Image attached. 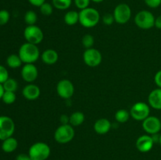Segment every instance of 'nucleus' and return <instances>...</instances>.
Masks as SVG:
<instances>
[{
	"instance_id": "nucleus-1",
	"label": "nucleus",
	"mask_w": 161,
	"mask_h": 160,
	"mask_svg": "<svg viewBox=\"0 0 161 160\" xmlns=\"http://www.w3.org/2000/svg\"><path fill=\"white\" fill-rule=\"evenodd\" d=\"M18 55L25 64H34L39 59L40 53L37 45L25 42L20 45Z\"/></svg>"
},
{
	"instance_id": "nucleus-2",
	"label": "nucleus",
	"mask_w": 161,
	"mask_h": 160,
	"mask_svg": "<svg viewBox=\"0 0 161 160\" xmlns=\"http://www.w3.org/2000/svg\"><path fill=\"white\" fill-rule=\"evenodd\" d=\"M80 15V22L82 26L84 28H91L95 27L100 20V14L96 9L87 7L80 10L79 13Z\"/></svg>"
},
{
	"instance_id": "nucleus-3",
	"label": "nucleus",
	"mask_w": 161,
	"mask_h": 160,
	"mask_svg": "<svg viewBox=\"0 0 161 160\" xmlns=\"http://www.w3.org/2000/svg\"><path fill=\"white\" fill-rule=\"evenodd\" d=\"M31 160H47L50 155V147L44 142L33 144L28 150Z\"/></svg>"
},
{
	"instance_id": "nucleus-4",
	"label": "nucleus",
	"mask_w": 161,
	"mask_h": 160,
	"mask_svg": "<svg viewBox=\"0 0 161 160\" xmlns=\"http://www.w3.org/2000/svg\"><path fill=\"white\" fill-rule=\"evenodd\" d=\"M75 136V130L70 124L61 125L54 133V139L59 144H67L72 141Z\"/></svg>"
},
{
	"instance_id": "nucleus-5",
	"label": "nucleus",
	"mask_w": 161,
	"mask_h": 160,
	"mask_svg": "<svg viewBox=\"0 0 161 160\" xmlns=\"http://www.w3.org/2000/svg\"><path fill=\"white\" fill-rule=\"evenodd\" d=\"M155 17L148 10H142L136 14L135 23L142 29H149L155 26Z\"/></svg>"
},
{
	"instance_id": "nucleus-6",
	"label": "nucleus",
	"mask_w": 161,
	"mask_h": 160,
	"mask_svg": "<svg viewBox=\"0 0 161 160\" xmlns=\"http://www.w3.org/2000/svg\"><path fill=\"white\" fill-rule=\"evenodd\" d=\"M24 36L27 42L38 45L43 39V32L39 27L35 25H28L24 31Z\"/></svg>"
},
{
	"instance_id": "nucleus-7",
	"label": "nucleus",
	"mask_w": 161,
	"mask_h": 160,
	"mask_svg": "<svg viewBox=\"0 0 161 160\" xmlns=\"http://www.w3.org/2000/svg\"><path fill=\"white\" fill-rule=\"evenodd\" d=\"M113 16L116 23L124 24L127 23L131 17V9L126 3H120L115 8Z\"/></svg>"
},
{
	"instance_id": "nucleus-8",
	"label": "nucleus",
	"mask_w": 161,
	"mask_h": 160,
	"mask_svg": "<svg viewBox=\"0 0 161 160\" xmlns=\"http://www.w3.org/2000/svg\"><path fill=\"white\" fill-rule=\"evenodd\" d=\"M15 131L14 120L9 116H0V140L4 141L13 136Z\"/></svg>"
},
{
	"instance_id": "nucleus-9",
	"label": "nucleus",
	"mask_w": 161,
	"mask_h": 160,
	"mask_svg": "<svg viewBox=\"0 0 161 160\" xmlns=\"http://www.w3.org/2000/svg\"><path fill=\"white\" fill-rule=\"evenodd\" d=\"M149 105L144 102H137L131 107L130 114L135 120L143 121L149 116Z\"/></svg>"
},
{
	"instance_id": "nucleus-10",
	"label": "nucleus",
	"mask_w": 161,
	"mask_h": 160,
	"mask_svg": "<svg viewBox=\"0 0 161 160\" xmlns=\"http://www.w3.org/2000/svg\"><path fill=\"white\" fill-rule=\"evenodd\" d=\"M102 53L97 49H86L83 53V61L89 67H97L102 63Z\"/></svg>"
},
{
	"instance_id": "nucleus-11",
	"label": "nucleus",
	"mask_w": 161,
	"mask_h": 160,
	"mask_svg": "<svg viewBox=\"0 0 161 160\" xmlns=\"http://www.w3.org/2000/svg\"><path fill=\"white\" fill-rule=\"evenodd\" d=\"M74 86L71 81L68 79H62L58 82L57 85V93L61 98L69 99L73 96Z\"/></svg>"
},
{
	"instance_id": "nucleus-12",
	"label": "nucleus",
	"mask_w": 161,
	"mask_h": 160,
	"mask_svg": "<svg viewBox=\"0 0 161 160\" xmlns=\"http://www.w3.org/2000/svg\"><path fill=\"white\" fill-rule=\"evenodd\" d=\"M142 128L149 134L159 133L161 130V120L156 116H150L142 121Z\"/></svg>"
},
{
	"instance_id": "nucleus-13",
	"label": "nucleus",
	"mask_w": 161,
	"mask_h": 160,
	"mask_svg": "<svg viewBox=\"0 0 161 160\" xmlns=\"http://www.w3.org/2000/svg\"><path fill=\"white\" fill-rule=\"evenodd\" d=\"M20 74L25 82L31 83L38 78V69L34 64H25L22 67Z\"/></svg>"
},
{
	"instance_id": "nucleus-14",
	"label": "nucleus",
	"mask_w": 161,
	"mask_h": 160,
	"mask_svg": "<svg viewBox=\"0 0 161 160\" xmlns=\"http://www.w3.org/2000/svg\"><path fill=\"white\" fill-rule=\"evenodd\" d=\"M153 144V140L150 135H142L136 141L137 149L143 153H146L152 150Z\"/></svg>"
},
{
	"instance_id": "nucleus-15",
	"label": "nucleus",
	"mask_w": 161,
	"mask_h": 160,
	"mask_svg": "<svg viewBox=\"0 0 161 160\" xmlns=\"http://www.w3.org/2000/svg\"><path fill=\"white\" fill-rule=\"evenodd\" d=\"M24 97L28 100H35L40 95V89L35 84H28L24 87L22 90Z\"/></svg>"
},
{
	"instance_id": "nucleus-16",
	"label": "nucleus",
	"mask_w": 161,
	"mask_h": 160,
	"mask_svg": "<svg viewBox=\"0 0 161 160\" xmlns=\"http://www.w3.org/2000/svg\"><path fill=\"white\" fill-rule=\"evenodd\" d=\"M149 104L153 108L161 110V88L153 89L148 97Z\"/></svg>"
},
{
	"instance_id": "nucleus-17",
	"label": "nucleus",
	"mask_w": 161,
	"mask_h": 160,
	"mask_svg": "<svg viewBox=\"0 0 161 160\" xmlns=\"http://www.w3.org/2000/svg\"><path fill=\"white\" fill-rule=\"evenodd\" d=\"M111 126L112 124L109 120L102 118L96 121L94 125V129L96 133L98 134H105L109 131Z\"/></svg>"
},
{
	"instance_id": "nucleus-18",
	"label": "nucleus",
	"mask_w": 161,
	"mask_h": 160,
	"mask_svg": "<svg viewBox=\"0 0 161 160\" xmlns=\"http://www.w3.org/2000/svg\"><path fill=\"white\" fill-rule=\"evenodd\" d=\"M41 58H42V62L45 63L46 64L51 65V64H54L58 61V53L56 50L53 49H48L41 54Z\"/></svg>"
},
{
	"instance_id": "nucleus-19",
	"label": "nucleus",
	"mask_w": 161,
	"mask_h": 160,
	"mask_svg": "<svg viewBox=\"0 0 161 160\" xmlns=\"http://www.w3.org/2000/svg\"><path fill=\"white\" fill-rule=\"evenodd\" d=\"M17 146H18V142L17 139L13 136L6 138L4 141H3V143H2V149L6 153L14 152L17 148Z\"/></svg>"
},
{
	"instance_id": "nucleus-20",
	"label": "nucleus",
	"mask_w": 161,
	"mask_h": 160,
	"mask_svg": "<svg viewBox=\"0 0 161 160\" xmlns=\"http://www.w3.org/2000/svg\"><path fill=\"white\" fill-rule=\"evenodd\" d=\"M64 23L69 26H72V25L76 24L80 20V15L79 13L76 11L70 10L65 13L64 17Z\"/></svg>"
},
{
	"instance_id": "nucleus-21",
	"label": "nucleus",
	"mask_w": 161,
	"mask_h": 160,
	"mask_svg": "<svg viewBox=\"0 0 161 160\" xmlns=\"http://www.w3.org/2000/svg\"><path fill=\"white\" fill-rule=\"evenodd\" d=\"M85 116L81 111H75L69 116V124L72 126H79L84 122Z\"/></svg>"
},
{
	"instance_id": "nucleus-22",
	"label": "nucleus",
	"mask_w": 161,
	"mask_h": 160,
	"mask_svg": "<svg viewBox=\"0 0 161 160\" xmlns=\"http://www.w3.org/2000/svg\"><path fill=\"white\" fill-rule=\"evenodd\" d=\"M22 63L23 62H22L21 59L18 54L13 53V54L8 56V57L6 58V64H7L8 67H9L10 68H17V67L21 66Z\"/></svg>"
},
{
	"instance_id": "nucleus-23",
	"label": "nucleus",
	"mask_w": 161,
	"mask_h": 160,
	"mask_svg": "<svg viewBox=\"0 0 161 160\" xmlns=\"http://www.w3.org/2000/svg\"><path fill=\"white\" fill-rule=\"evenodd\" d=\"M72 0H52L53 7L60 10H65L71 6Z\"/></svg>"
},
{
	"instance_id": "nucleus-24",
	"label": "nucleus",
	"mask_w": 161,
	"mask_h": 160,
	"mask_svg": "<svg viewBox=\"0 0 161 160\" xmlns=\"http://www.w3.org/2000/svg\"><path fill=\"white\" fill-rule=\"evenodd\" d=\"M3 88L5 91H9V92H14L17 91L18 88V83L16 81L14 78H9L3 84Z\"/></svg>"
},
{
	"instance_id": "nucleus-25",
	"label": "nucleus",
	"mask_w": 161,
	"mask_h": 160,
	"mask_svg": "<svg viewBox=\"0 0 161 160\" xmlns=\"http://www.w3.org/2000/svg\"><path fill=\"white\" fill-rule=\"evenodd\" d=\"M130 114L125 109H119L115 114V119L118 122L124 123L126 122L130 118Z\"/></svg>"
},
{
	"instance_id": "nucleus-26",
	"label": "nucleus",
	"mask_w": 161,
	"mask_h": 160,
	"mask_svg": "<svg viewBox=\"0 0 161 160\" xmlns=\"http://www.w3.org/2000/svg\"><path fill=\"white\" fill-rule=\"evenodd\" d=\"M38 20L37 14L35 11L28 10L25 14V21L28 25H35Z\"/></svg>"
},
{
	"instance_id": "nucleus-27",
	"label": "nucleus",
	"mask_w": 161,
	"mask_h": 160,
	"mask_svg": "<svg viewBox=\"0 0 161 160\" xmlns=\"http://www.w3.org/2000/svg\"><path fill=\"white\" fill-rule=\"evenodd\" d=\"M16 98H17V97H16V94L14 92L5 91L3 97H2V100L6 104H12L15 102Z\"/></svg>"
},
{
	"instance_id": "nucleus-28",
	"label": "nucleus",
	"mask_w": 161,
	"mask_h": 160,
	"mask_svg": "<svg viewBox=\"0 0 161 160\" xmlns=\"http://www.w3.org/2000/svg\"><path fill=\"white\" fill-rule=\"evenodd\" d=\"M94 43V39L91 35L86 34L82 39V44L86 49L92 48Z\"/></svg>"
},
{
	"instance_id": "nucleus-29",
	"label": "nucleus",
	"mask_w": 161,
	"mask_h": 160,
	"mask_svg": "<svg viewBox=\"0 0 161 160\" xmlns=\"http://www.w3.org/2000/svg\"><path fill=\"white\" fill-rule=\"evenodd\" d=\"M39 9H40V12L42 15L45 16H50L51 15L52 13H53V6L51 4L48 3H44L42 6L39 7Z\"/></svg>"
},
{
	"instance_id": "nucleus-30",
	"label": "nucleus",
	"mask_w": 161,
	"mask_h": 160,
	"mask_svg": "<svg viewBox=\"0 0 161 160\" xmlns=\"http://www.w3.org/2000/svg\"><path fill=\"white\" fill-rule=\"evenodd\" d=\"M10 18V14L9 11L6 9H1L0 10V26L6 24L9 22Z\"/></svg>"
},
{
	"instance_id": "nucleus-31",
	"label": "nucleus",
	"mask_w": 161,
	"mask_h": 160,
	"mask_svg": "<svg viewBox=\"0 0 161 160\" xmlns=\"http://www.w3.org/2000/svg\"><path fill=\"white\" fill-rule=\"evenodd\" d=\"M8 70L3 65H0V84H3L9 78Z\"/></svg>"
},
{
	"instance_id": "nucleus-32",
	"label": "nucleus",
	"mask_w": 161,
	"mask_h": 160,
	"mask_svg": "<svg viewBox=\"0 0 161 160\" xmlns=\"http://www.w3.org/2000/svg\"><path fill=\"white\" fill-rule=\"evenodd\" d=\"M91 1V0H75V4L76 7L81 10V9L89 7Z\"/></svg>"
},
{
	"instance_id": "nucleus-33",
	"label": "nucleus",
	"mask_w": 161,
	"mask_h": 160,
	"mask_svg": "<svg viewBox=\"0 0 161 160\" xmlns=\"http://www.w3.org/2000/svg\"><path fill=\"white\" fill-rule=\"evenodd\" d=\"M102 21L105 25H111L113 24V22L115 21L114 16L111 13H106L102 17Z\"/></svg>"
},
{
	"instance_id": "nucleus-34",
	"label": "nucleus",
	"mask_w": 161,
	"mask_h": 160,
	"mask_svg": "<svg viewBox=\"0 0 161 160\" xmlns=\"http://www.w3.org/2000/svg\"><path fill=\"white\" fill-rule=\"evenodd\" d=\"M144 2L149 7L153 9L159 7L161 5V0H144Z\"/></svg>"
},
{
	"instance_id": "nucleus-35",
	"label": "nucleus",
	"mask_w": 161,
	"mask_h": 160,
	"mask_svg": "<svg viewBox=\"0 0 161 160\" xmlns=\"http://www.w3.org/2000/svg\"><path fill=\"white\" fill-rule=\"evenodd\" d=\"M154 81H155L157 86L159 88H161V70L156 73L155 77H154Z\"/></svg>"
},
{
	"instance_id": "nucleus-36",
	"label": "nucleus",
	"mask_w": 161,
	"mask_h": 160,
	"mask_svg": "<svg viewBox=\"0 0 161 160\" xmlns=\"http://www.w3.org/2000/svg\"><path fill=\"white\" fill-rule=\"evenodd\" d=\"M30 4H31L34 6H37V7H40L44 3H46V0H28Z\"/></svg>"
},
{
	"instance_id": "nucleus-37",
	"label": "nucleus",
	"mask_w": 161,
	"mask_h": 160,
	"mask_svg": "<svg viewBox=\"0 0 161 160\" xmlns=\"http://www.w3.org/2000/svg\"><path fill=\"white\" fill-rule=\"evenodd\" d=\"M16 160H31V158L28 154L21 153L16 157Z\"/></svg>"
},
{
	"instance_id": "nucleus-38",
	"label": "nucleus",
	"mask_w": 161,
	"mask_h": 160,
	"mask_svg": "<svg viewBox=\"0 0 161 160\" xmlns=\"http://www.w3.org/2000/svg\"><path fill=\"white\" fill-rule=\"evenodd\" d=\"M60 122H61V125H66V124L69 123V117L66 115H62L60 117Z\"/></svg>"
},
{
	"instance_id": "nucleus-39",
	"label": "nucleus",
	"mask_w": 161,
	"mask_h": 160,
	"mask_svg": "<svg viewBox=\"0 0 161 160\" xmlns=\"http://www.w3.org/2000/svg\"><path fill=\"white\" fill-rule=\"evenodd\" d=\"M155 27H157L159 29H161V15L158 16L155 19Z\"/></svg>"
},
{
	"instance_id": "nucleus-40",
	"label": "nucleus",
	"mask_w": 161,
	"mask_h": 160,
	"mask_svg": "<svg viewBox=\"0 0 161 160\" xmlns=\"http://www.w3.org/2000/svg\"><path fill=\"white\" fill-rule=\"evenodd\" d=\"M151 136H152L154 144H155V143H159V142H160V135L159 134V133H155V134H153Z\"/></svg>"
},
{
	"instance_id": "nucleus-41",
	"label": "nucleus",
	"mask_w": 161,
	"mask_h": 160,
	"mask_svg": "<svg viewBox=\"0 0 161 160\" xmlns=\"http://www.w3.org/2000/svg\"><path fill=\"white\" fill-rule=\"evenodd\" d=\"M5 90H4V88H3V84H0V99H2L3 97V93H4Z\"/></svg>"
},
{
	"instance_id": "nucleus-42",
	"label": "nucleus",
	"mask_w": 161,
	"mask_h": 160,
	"mask_svg": "<svg viewBox=\"0 0 161 160\" xmlns=\"http://www.w3.org/2000/svg\"><path fill=\"white\" fill-rule=\"evenodd\" d=\"M91 1H93L94 3H102V2H103L104 0H91Z\"/></svg>"
},
{
	"instance_id": "nucleus-43",
	"label": "nucleus",
	"mask_w": 161,
	"mask_h": 160,
	"mask_svg": "<svg viewBox=\"0 0 161 160\" xmlns=\"http://www.w3.org/2000/svg\"><path fill=\"white\" fill-rule=\"evenodd\" d=\"M159 144H160V145L161 146V135H160V142H159Z\"/></svg>"
}]
</instances>
